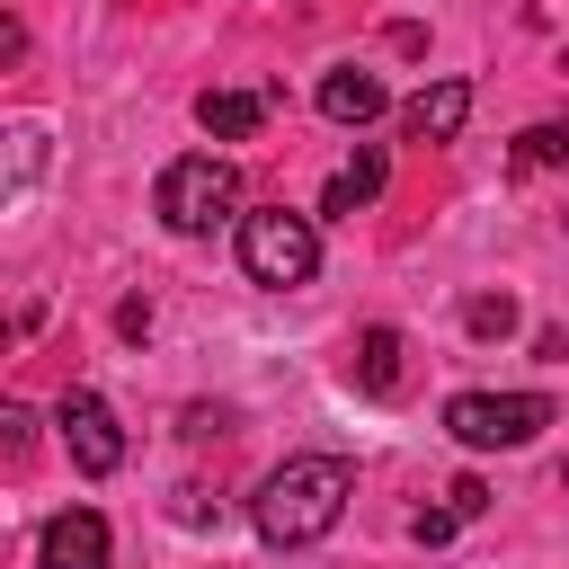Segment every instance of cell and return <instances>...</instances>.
<instances>
[{"mask_svg": "<svg viewBox=\"0 0 569 569\" xmlns=\"http://www.w3.org/2000/svg\"><path fill=\"white\" fill-rule=\"evenodd\" d=\"M356 382L382 400V391H400V329L391 320H373L365 338H356Z\"/></svg>", "mask_w": 569, "mask_h": 569, "instance_id": "11", "label": "cell"}, {"mask_svg": "<svg viewBox=\"0 0 569 569\" xmlns=\"http://www.w3.org/2000/svg\"><path fill=\"white\" fill-rule=\"evenodd\" d=\"M27 445H36V409H18V400H9V409H0V453H9V462H27Z\"/></svg>", "mask_w": 569, "mask_h": 569, "instance_id": "14", "label": "cell"}, {"mask_svg": "<svg viewBox=\"0 0 569 569\" xmlns=\"http://www.w3.org/2000/svg\"><path fill=\"white\" fill-rule=\"evenodd\" d=\"M382 178H391V160L365 142V151H356V160H338V178L320 187V213H356V204H373V196H382Z\"/></svg>", "mask_w": 569, "mask_h": 569, "instance_id": "10", "label": "cell"}, {"mask_svg": "<svg viewBox=\"0 0 569 569\" xmlns=\"http://www.w3.org/2000/svg\"><path fill=\"white\" fill-rule=\"evenodd\" d=\"M151 204H160V222H169L178 240H213L222 222L249 213V204H240V169H231L222 151H187V160H169L160 187H151Z\"/></svg>", "mask_w": 569, "mask_h": 569, "instance_id": "2", "label": "cell"}, {"mask_svg": "<svg viewBox=\"0 0 569 569\" xmlns=\"http://www.w3.org/2000/svg\"><path fill=\"white\" fill-rule=\"evenodd\" d=\"M240 267H249V284H276V293L311 284L320 276V222L284 213V204H249L240 213Z\"/></svg>", "mask_w": 569, "mask_h": 569, "instance_id": "3", "label": "cell"}, {"mask_svg": "<svg viewBox=\"0 0 569 569\" xmlns=\"http://www.w3.org/2000/svg\"><path fill=\"white\" fill-rule=\"evenodd\" d=\"M347 498H356V471H347L338 453H293V462H276V471L258 480L249 525H258L276 551H302V542H320V533L347 516Z\"/></svg>", "mask_w": 569, "mask_h": 569, "instance_id": "1", "label": "cell"}, {"mask_svg": "<svg viewBox=\"0 0 569 569\" xmlns=\"http://www.w3.org/2000/svg\"><path fill=\"white\" fill-rule=\"evenodd\" d=\"M462 329H471V338H507V329H516V302H507V293H471V302H462Z\"/></svg>", "mask_w": 569, "mask_h": 569, "instance_id": "13", "label": "cell"}, {"mask_svg": "<svg viewBox=\"0 0 569 569\" xmlns=\"http://www.w3.org/2000/svg\"><path fill=\"white\" fill-rule=\"evenodd\" d=\"M560 160H569V124H525V133H516V151H507V169H516V178L560 169Z\"/></svg>", "mask_w": 569, "mask_h": 569, "instance_id": "12", "label": "cell"}, {"mask_svg": "<svg viewBox=\"0 0 569 569\" xmlns=\"http://www.w3.org/2000/svg\"><path fill=\"white\" fill-rule=\"evenodd\" d=\"M391 98H382V80L373 71H356V62H338V71H320V116L329 124H373Z\"/></svg>", "mask_w": 569, "mask_h": 569, "instance_id": "8", "label": "cell"}, {"mask_svg": "<svg viewBox=\"0 0 569 569\" xmlns=\"http://www.w3.org/2000/svg\"><path fill=\"white\" fill-rule=\"evenodd\" d=\"M196 124H204L213 142H249V133L267 124V98H258V89H204V98H196Z\"/></svg>", "mask_w": 569, "mask_h": 569, "instance_id": "9", "label": "cell"}, {"mask_svg": "<svg viewBox=\"0 0 569 569\" xmlns=\"http://www.w3.org/2000/svg\"><path fill=\"white\" fill-rule=\"evenodd\" d=\"M453 525H462L453 507H418V516H409V533H418L427 551H436V542H453Z\"/></svg>", "mask_w": 569, "mask_h": 569, "instance_id": "15", "label": "cell"}, {"mask_svg": "<svg viewBox=\"0 0 569 569\" xmlns=\"http://www.w3.org/2000/svg\"><path fill=\"white\" fill-rule=\"evenodd\" d=\"M36 569H107V516L98 507H62L36 533Z\"/></svg>", "mask_w": 569, "mask_h": 569, "instance_id": "6", "label": "cell"}, {"mask_svg": "<svg viewBox=\"0 0 569 569\" xmlns=\"http://www.w3.org/2000/svg\"><path fill=\"white\" fill-rule=\"evenodd\" d=\"M551 427V400L542 391H453L445 400V436L462 453H516Z\"/></svg>", "mask_w": 569, "mask_h": 569, "instance_id": "4", "label": "cell"}, {"mask_svg": "<svg viewBox=\"0 0 569 569\" xmlns=\"http://www.w3.org/2000/svg\"><path fill=\"white\" fill-rule=\"evenodd\" d=\"M462 116H471V80H427V89L400 107V133H409V142H453Z\"/></svg>", "mask_w": 569, "mask_h": 569, "instance_id": "7", "label": "cell"}, {"mask_svg": "<svg viewBox=\"0 0 569 569\" xmlns=\"http://www.w3.org/2000/svg\"><path fill=\"white\" fill-rule=\"evenodd\" d=\"M53 427H62V445H71V462L89 471V480H107L116 462H124V427H116V409L89 391V382H71L62 400H53Z\"/></svg>", "mask_w": 569, "mask_h": 569, "instance_id": "5", "label": "cell"}, {"mask_svg": "<svg viewBox=\"0 0 569 569\" xmlns=\"http://www.w3.org/2000/svg\"><path fill=\"white\" fill-rule=\"evenodd\" d=\"M445 507H453V516H480V507H489V489H480V480H471V471H462V480H453V489H445Z\"/></svg>", "mask_w": 569, "mask_h": 569, "instance_id": "16", "label": "cell"}]
</instances>
